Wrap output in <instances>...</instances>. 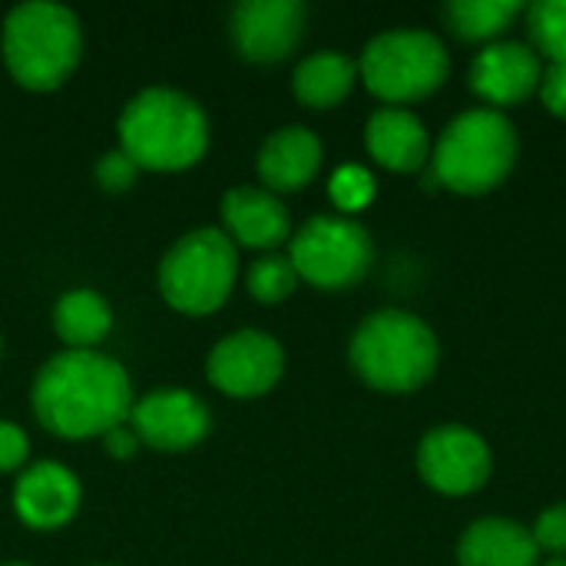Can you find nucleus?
<instances>
[{
    "label": "nucleus",
    "instance_id": "nucleus-16",
    "mask_svg": "<svg viewBox=\"0 0 566 566\" xmlns=\"http://www.w3.org/2000/svg\"><path fill=\"white\" fill-rule=\"evenodd\" d=\"M226 235L249 249H275L289 239L292 222L282 199L259 186H239L222 196Z\"/></svg>",
    "mask_w": 566,
    "mask_h": 566
},
{
    "label": "nucleus",
    "instance_id": "nucleus-24",
    "mask_svg": "<svg viewBox=\"0 0 566 566\" xmlns=\"http://www.w3.org/2000/svg\"><path fill=\"white\" fill-rule=\"evenodd\" d=\"M332 199L342 212H358L365 209L371 199H375V179L368 169L361 166H342L335 176H332Z\"/></svg>",
    "mask_w": 566,
    "mask_h": 566
},
{
    "label": "nucleus",
    "instance_id": "nucleus-31",
    "mask_svg": "<svg viewBox=\"0 0 566 566\" xmlns=\"http://www.w3.org/2000/svg\"><path fill=\"white\" fill-rule=\"evenodd\" d=\"M3 566H27V564H3Z\"/></svg>",
    "mask_w": 566,
    "mask_h": 566
},
{
    "label": "nucleus",
    "instance_id": "nucleus-17",
    "mask_svg": "<svg viewBox=\"0 0 566 566\" xmlns=\"http://www.w3.org/2000/svg\"><path fill=\"white\" fill-rule=\"evenodd\" d=\"M368 153L391 172H418L431 156V139L424 123L401 106H385L368 119L365 129Z\"/></svg>",
    "mask_w": 566,
    "mask_h": 566
},
{
    "label": "nucleus",
    "instance_id": "nucleus-15",
    "mask_svg": "<svg viewBox=\"0 0 566 566\" xmlns=\"http://www.w3.org/2000/svg\"><path fill=\"white\" fill-rule=\"evenodd\" d=\"M255 169L269 192H298L322 169V143L308 126H282L259 146Z\"/></svg>",
    "mask_w": 566,
    "mask_h": 566
},
{
    "label": "nucleus",
    "instance_id": "nucleus-20",
    "mask_svg": "<svg viewBox=\"0 0 566 566\" xmlns=\"http://www.w3.org/2000/svg\"><path fill=\"white\" fill-rule=\"evenodd\" d=\"M53 328L73 352H93V345L113 328V312L93 289H70L53 308Z\"/></svg>",
    "mask_w": 566,
    "mask_h": 566
},
{
    "label": "nucleus",
    "instance_id": "nucleus-18",
    "mask_svg": "<svg viewBox=\"0 0 566 566\" xmlns=\"http://www.w3.org/2000/svg\"><path fill=\"white\" fill-rule=\"evenodd\" d=\"M534 534L504 517H484L471 524L458 544L461 566H537Z\"/></svg>",
    "mask_w": 566,
    "mask_h": 566
},
{
    "label": "nucleus",
    "instance_id": "nucleus-10",
    "mask_svg": "<svg viewBox=\"0 0 566 566\" xmlns=\"http://www.w3.org/2000/svg\"><path fill=\"white\" fill-rule=\"evenodd\" d=\"M209 381L232 398H259L265 391H272L285 371V355L282 345L265 335V332H235L226 335L209 361H206Z\"/></svg>",
    "mask_w": 566,
    "mask_h": 566
},
{
    "label": "nucleus",
    "instance_id": "nucleus-21",
    "mask_svg": "<svg viewBox=\"0 0 566 566\" xmlns=\"http://www.w3.org/2000/svg\"><path fill=\"white\" fill-rule=\"evenodd\" d=\"M521 10L517 0H454L444 7V20L461 40H491L504 33Z\"/></svg>",
    "mask_w": 566,
    "mask_h": 566
},
{
    "label": "nucleus",
    "instance_id": "nucleus-6",
    "mask_svg": "<svg viewBox=\"0 0 566 566\" xmlns=\"http://www.w3.org/2000/svg\"><path fill=\"white\" fill-rule=\"evenodd\" d=\"M235 272V242L222 229H192L159 262V292L176 312L209 315L229 298Z\"/></svg>",
    "mask_w": 566,
    "mask_h": 566
},
{
    "label": "nucleus",
    "instance_id": "nucleus-7",
    "mask_svg": "<svg viewBox=\"0 0 566 566\" xmlns=\"http://www.w3.org/2000/svg\"><path fill=\"white\" fill-rule=\"evenodd\" d=\"M358 73L378 99L415 103L444 86L451 60L428 30H388L365 46Z\"/></svg>",
    "mask_w": 566,
    "mask_h": 566
},
{
    "label": "nucleus",
    "instance_id": "nucleus-13",
    "mask_svg": "<svg viewBox=\"0 0 566 566\" xmlns=\"http://www.w3.org/2000/svg\"><path fill=\"white\" fill-rule=\"evenodd\" d=\"M541 56L527 43H491L471 63V90L494 106L524 103L541 90Z\"/></svg>",
    "mask_w": 566,
    "mask_h": 566
},
{
    "label": "nucleus",
    "instance_id": "nucleus-14",
    "mask_svg": "<svg viewBox=\"0 0 566 566\" xmlns=\"http://www.w3.org/2000/svg\"><path fill=\"white\" fill-rule=\"evenodd\" d=\"M17 517L33 531H56L73 521L80 507V481L56 461H40L17 478Z\"/></svg>",
    "mask_w": 566,
    "mask_h": 566
},
{
    "label": "nucleus",
    "instance_id": "nucleus-8",
    "mask_svg": "<svg viewBox=\"0 0 566 566\" xmlns=\"http://www.w3.org/2000/svg\"><path fill=\"white\" fill-rule=\"evenodd\" d=\"M371 235L345 216H315L292 239V265L315 289H348L371 269Z\"/></svg>",
    "mask_w": 566,
    "mask_h": 566
},
{
    "label": "nucleus",
    "instance_id": "nucleus-25",
    "mask_svg": "<svg viewBox=\"0 0 566 566\" xmlns=\"http://www.w3.org/2000/svg\"><path fill=\"white\" fill-rule=\"evenodd\" d=\"M136 163L123 153V149H113V153H103L96 159V182L106 189V192H123L136 182Z\"/></svg>",
    "mask_w": 566,
    "mask_h": 566
},
{
    "label": "nucleus",
    "instance_id": "nucleus-11",
    "mask_svg": "<svg viewBox=\"0 0 566 566\" xmlns=\"http://www.w3.org/2000/svg\"><path fill=\"white\" fill-rule=\"evenodd\" d=\"M229 33L245 60L279 63L305 33V7L298 0H242L232 7Z\"/></svg>",
    "mask_w": 566,
    "mask_h": 566
},
{
    "label": "nucleus",
    "instance_id": "nucleus-4",
    "mask_svg": "<svg viewBox=\"0 0 566 566\" xmlns=\"http://www.w3.org/2000/svg\"><path fill=\"white\" fill-rule=\"evenodd\" d=\"M352 368L378 391L405 395L438 371V335L411 312L385 308L368 315L352 335Z\"/></svg>",
    "mask_w": 566,
    "mask_h": 566
},
{
    "label": "nucleus",
    "instance_id": "nucleus-26",
    "mask_svg": "<svg viewBox=\"0 0 566 566\" xmlns=\"http://www.w3.org/2000/svg\"><path fill=\"white\" fill-rule=\"evenodd\" d=\"M534 544L537 551H551L557 557H566V504H554L547 507L537 524H534Z\"/></svg>",
    "mask_w": 566,
    "mask_h": 566
},
{
    "label": "nucleus",
    "instance_id": "nucleus-5",
    "mask_svg": "<svg viewBox=\"0 0 566 566\" xmlns=\"http://www.w3.org/2000/svg\"><path fill=\"white\" fill-rule=\"evenodd\" d=\"M517 163V133L497 109H471L458 116L438 149L434 176L451 192L481 196L497 189Z\"/></svg>",
    "mask_w": 566,
    "mask_h": 566
},
{
    "label": "nucleus",
    "instance_id": "nucleus-2",
    "mask_svg": "<svg viewBox=\"0 0 566 566\" xmlns=\"http://www.w3.org/2000/svg\"><path fill=\"white\" fill-rule=\"evenodd\" d=\"M206 146V109L179 90L149 86L119 113V149L136 163V169L179 172L196 166Z\"/></svg>",
    "mask_w": 566,
    "mask_h": 566
},
{
    "label": "nucleus",
    "instance_id": "nucleus-1",
    "mask_svg": "<svg viewBox=\"0 0 566 566\" xmlns=\"http://www.w3.org/2000/svg\"><path fill=\"white\" fill-rule=\"evenodd\" d=\"M33 415L60 438H103L129 421L133 385L119 361L99 352H60L33 378Z\"/></svg>",
    "mask_w": 566,
    "mask_h": 566
},
{
    "label": "nucleus",
    "instance_id": "nucleus-22",
    "mask_svg": "<svg viewBox=\"0 0 566 566\" xmlns=\"http://www.w3.org/2000/svg\"><path fill=\"white\" fill-rule=\"evenodd\" d=\"M245 285H249L255 302L275 305V302H285L295 292L298 272H295L292 259H285V255H262V259H255L249 265Z\"/></svg>",
    "mask_w": 566,
    "mask_h": 566
},
{
    "label": "nucleus",
    "instance_id": "nucleus-27",
    "mask_svg": "<svg viewBox=\"0 0 566 566\" xmlns=\"http://www.w3.org/2000/svg\"><path fill=\"white\" fill-rule=\"evenodd\" d=\"M30 441L13 421H0V471H17L27 461Z\"/></svg>",
    "mask_w": 566,
    "mask_h": 566
},
{
    "label": "nucleus",
    "instance_id": "nucleus-12",
    "mask_svg": "<svg viewBox=\"0 0 566 566\" xmlns=\"http://www.w3.org/2000/svg\"><path fill=\"white\" fill-rule=\"evenodd\" d=\"M209 408L182 388H159L129 411L133 434L156 451H186L209 434Z\"/></svg>",
    "mask_w": 566,
    "mask_h": 566
},
{
    "label": "nucleus",
    "instance_id": "nucleus-29",
    "mask_svg": "<svg viewBox=\"0 0 566 566\" xmlns=\"http://www.w3.org/2000/svg\"><path fill=\"white\" fill-rule=\"evenodd\" d=\"M136 444H139V438L133 434V428L129 424H119V428H113V431H106L103 434V448H106V454L109 458H133L136 454Z\"/></svg>",
    "mask_w": 566,
    "mask_h": 566
},
{
    "label": "nucleus",
    "instance_id": "nucleus-23",
    "mask_svg": "<svg viewBox=\"0 0 566 566\" xmlns=\"http://www.w3.org/2000/svg\"><path fill=\"white\" fill-rule=\"evenodd\" d=\"M531 36L554 63H566V0H541L531 7Z\"/></svg>",
    "mask_w": 566,
    "mask_h": 566
},
{
    "label": "nucleus",
    "instance_id": "nucleus-19",
    "mask_svg": "<svg viewBox=\"0 0 566 566\" xmlns=\"http://www.w3.org/2000/svg\"><path fill=\"white\" fill-rule=\"evenodd\" d=\"M355 80H358V63L352 56L338 50H322V53L305 56L295 66L292 86L305 106L328 109V106H338L352 93Z\"/></svg>",
    "mask_w": 566,
    "mask_h": 566
},
{
    "label": "nucleus",
    "instance_id": "nucleus-28",
    "mask_svg": "<svg viewBox=\"0 0 566 566\" xmlns=\"http://www.w3.org/2000/svg\"><path fill=\"white\" fill-rule=\"evenodd\" d=\"M541 99L554 116L566 119V63H551L541 80Z\"/></svg>",
    "mask_w": 566,
    "mask_h": 566
},
{
    "label": "nucleus",
    "instance_id": "nucleus-9",
    "mask_svg": "<svg viewBox=\"0 0 566 566\" xmlns=\"http://www.w3.org/2000/svg\"><path fill=\"white\" fill-rule=\"evenodd\" d=\"M491 468H494L491 448L471 428H458V424L434 428L424 434L418 448V471L424 484L451 497L481 491L491 478Z\"/></svg>",
    "mask_w": 566,
    "mask_h": 566
},
{
    "label": "nucleus",
    "instance_id": "nucleus-3",
    "mask_svg": "<svg viewBox=\"0 0 566 566\" xmlns=\"http://www.w3.org/2000/svg\"><path fill=\"white\" fill-rule=\"evenodd\" d=\"M3 63L27 90H56L83 53L80 20L70 7L53 0H27L7 13Z\"/></svg>",
    "mask_w": 566,
    "mask_h": 566
},
{
    "label": "nucleus",
    "instance_id": "nucleus-30",
    "mask_svg": "<svg viewBox=\"0 0 566 566\" xmlns=\"http://www.w3.org/2000/svg\"><path fill=\"white\" fill-rule=\"evenodd\" d=\"M544 566H566V557H554L551 564H544Z\"/></svg>",
    "mask_w": 566,
    "mask_h": 566
}]
</instances>
